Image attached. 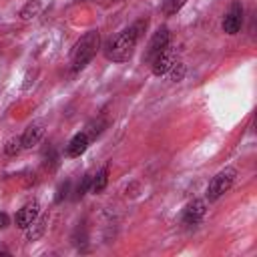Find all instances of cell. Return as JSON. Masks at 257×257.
Wrapping results in <instances>:
<instances>
[{
    "label": "cell",
    "instance_id": "cell-1",
    "mask_svg": "<svg viewBox=\"0 0 257 257\" xmlns=\"http://www.w3.org/2000/svg\"><path fill=\"white\" fill-rule=\"evenodd\" d=\"M147 26H149V20L147 18H139L131 26L122 28L118 34L110 36L106 40L104 48H102L106 60H112V62H126V60H131L139 40L143 38L145 30H147Z\"/></svg>",
    "mask_w": 257,
    "mask_h": 257
},
{
    "label": "cell",
    "instance_id": "cell-2",
    "mask_svg": "<svg viewBox=\"0 0 257 257\" xmlns=\"http://www.w3.org/2000/svg\"><path fill=\"white\" fill-rule=\"evenodd\" d=\"M100 48V34L98 30H88L86 34H82L76 44L72 46V52H70V70L72 72H78L82 70L98 52Z\"/></svg>",
    "mask_w": 257,
    "mask_h": 257
},
{
    "label": "cell",
    "instance_id": "cell-3",
    "mask_svg": "<svg viewBox=\"0 0 257 257\" xmlns=\"http://www.w3.org/2000/svg\"><path fill=\"white\" fill-rule=\"evenodd\" d=\"M235 177H237L235 167H225V169H221V171L211 179V183H209V187H207V191H205V197H207L209 201L221 199V197L231 189Z\"/></svg>",
    "mask_w": 257,
    "mask_h": 257
},
{
    "label": "cell",
    "instance_id": "cell-4",
    "mask_svg": "<svg viewBox=\"0 0 257 257\" xmlns=\"http://www.w3.org/2000/svg\"><path fill=\"white\" fill-rule=\"evenodd\" d=\"M177 62H179V52L169 44L151 60V70L155 76H165Z\"/></svg>",
    "mask_w": 257,
    "mask_h": 257
},
{
    "label": "cell",
    "instance_id": "cell-5",
    "mask_svg": "<svg viewBox=\"0 0 257 257\" xmlns=\"http://www.w3.org/2000/svg\"><path fill=\"white\" fill-rule=\"evenodd\" d=\"M241 26H243V4L239 0H233L231 6H229V10L223 16L221 28H223L225 34L233 36V34H237L241 30Z\"/></svg>",
    "mask_w": 257,
    "mask_h": 257
},
{
    "label": "cell",
    "instance_id": "cell-6",
    "mask_svg": "<svg viewBox=\"0 0 257 257\" xmlns=\"http://www.w3.org/2000/svg\"><path fill=\"white\" fill-rule=\"evenodd\" d=\"M169 42H171V32H169V28H167V26H159V28L153 32V36H151V40H149V44H147V50H145L143 60L151 64V60H153L165 46H169Z\"/></svg>",
    "mask_w": 257,
    "mask_h": 257
},
{
    "label": "cell",
    "instance_id": "cell-7",
    "mask_svg": "<svg viewBox=\"0 0 257 257\" xmlns=\"http://www.w3.org/2000/svg\"><path fill=\"white\" fill-rule=\"evenodd\" d=\"M38 215H40V203H38L36 199H32V201H28L26 205H22V207L18 209L16 219H14V221H16V227L24 231Z\"/></svg>",
    "mask_w": 257,
    "mask_h": 257
},
{
    "label": "cell",
    "instance_id": "cell-8",
    "mask_svg": "<svg viewBox=\"0 0 257 257\" xmlns=\"http://www.w3.org/2000/svg\"><path fill=\"white\" fill-rule=\"evenodd\" d=\"M205 213H207V203L203 199H195V201L187 203V207L183 209L181 219H183L185 225H197L205 217Z\"/></svg>",
    "mask_w": 257,
    "mask_h": 257
},
{
    "label": "cell",
    "instance_id": "cell-9",
    "mask_svg": "<svg viewBox=\"0 0 257 257\" xmlns=\"http://www.w3.org/2000/svg\"><path fill=\"white\" fill-rule=\"evenodd\" d=\"M44 122L42 120H34V122H30L26 128H24V133L20 135V139H22V147L24 149H32L34 145H38L40 143V139L44 137Z\"/></svg>",
    "mask_w": 257,
    "mask_h": 257
},
{
    "label": "cell",
    "instance_id": "cell-10",
    "mask_svg": "<svg viewBox=\"0 0 257 257\" xmlns=\"http://www.w3.org/2000/svg\"><path fill=\"white\" fill-rule=\"evenodd\" d=\"M88 145H90L88 135H86L84 131H82V133H76V135L68 141V145H66V157H70V159L80 157V155L88 149Z\"/></svg>",
    "mask_w": 257,
    "mask_h": 257
},
{
    "label": "cell",
    "instance_id": "cell-11",
    "mask_svg": "<svg viewBox=\"0 0 257 257\" xmlns=\"http://www.w3.org/2000/svg\"><path fill=\"white\" fill-rule=\"evenodd\" d=\"M46 225H48V213H44V215H38L24 231H26V239L28 241H36V239H40L42 235H44V231H46Z\"/></svg>",
    "mask_w": 257,
    "mask_h": 257
},
{
    "label": "cell",
    "instance_id": "cell-12",
    "mask_svg": "<svg viewBox=\"0 0 257 257\" xmlns=\"http://www.w3.org/2000/svg\"><path fill=\"white\" fill-rule=\"evenodd\" d=\"M106 183H108V167L104 165V167H102V169H98V171H96V175L92 177L90 193H94V195L102 193V191L106 189Z\"/></svg>",
    "mask_w": 257,
    "mask_h": 257
},
{
    "label": "cell",
    "instance_id": "cell-13",
    "mask_svg": "<svg viewBox=\"0 0 257 257\" xmlns=\"http://www.w3.org/2000/svg\"><path fill=\"white\" fill-rule=\"evenodd\" d=\"M40 0H28L24 6H22V10L18 12V16H20V20H32L34 16H38V12H40Z\"/></svg>",
    "mask_w": 257,
    "mask_h": 257
},
{
    "label": "cell",
    "instance_id": "cell-14",
    "mask_svg": "<svg viewBox=\"0 0 257 257\" xmlns=\"http://www.w3.org/2000/svg\"><path fill=\"white\" fill-rule=\"evenodd\" d=\"M187 2H189V0H163L161 10H163L165 16H173V14H177Z\"/></svg>",
    "mask_w": 257,
    "mask_h": 257
},
{
    "label": "cell",
    "instance_id": "cell-15",
    "mask_svg": "<svg viewBox=\"0 0 257 257\" xmlns=\"http://www.w3.org/2000/svg\"><path fill=\"white\" fill-rule=\"evenodd\" d=\"M22 149H24V147H22V139H20V137H10V139L6 141V145H4V153H6L8 157L20 155Z\"/></svg>",
    "mask_w": 257,
    "mask_h": 257
},
{
    "label": "cell",
    "instance_id": "cell-16",
    "mask_svg": "<svg viewBox=\"0 0 257 257\" xmlns=\"http://www.w3.org/2000/svg\"><path fill=\"white\" fill-rule=\"evenodd\" d=\"M104 126H106V120L104 118H96V120H90L88 124H86V135H88V139H96L102 131H104Z\"/></svg>",
    "mask_w": 257,
    "mask_h": 257
},
{
    "label": "cell",
    "instance_id": "cell-17",
    "mask_svg": "<svg viewBox=\"0 0 257 257\" xmlns=\"http://www.w3.org/2000/svg\"><path fill=\"white\" fill-rule=\"evenodd\" d=\"M185 70H187V68H185V64L179 60V62H177V64H175V66H173V68H171V70H169L165 76H167L169 80H173V82H179V80H183Z\"/></svg>",
    "mask_w": 257,
    "mask_h": 257
},
{
    "label": "cell",
    "instance_id": "cell-18",
    "mask_svg": "<svg viewBox=\"0 0 257 257\" xmlns=\"http://www.w3.org/2000/svg\"><path fill=\"white\" fill-rule=\"evenodd\" d=\"M90 183H92V175L90 173H86L84 177H82V181L78 183V187H76V195H74V199H80V197H84L86 195V191H90Z\"/></svg>",
    "mask_w": 257,
    "mask_h": 257
},
{
    "label": "cell",
    "instance_id": "cell-19",
    "mask_svg": "<svg viewBox=\"0 0 257 257\" xmlns=\"http://www.w3.org/2000/svg\"><path fill=\"white\" fill-rule=\"evenodd\" d=\"M68 189H70V183L66 181V183H62L60 187H58V193H56V203H62V199H66L68 197Z\"/></svg>",
    "mask_w": 257,
    "mask_h": 257
},
{
    "label": "cell",
    "instance_id": "cell-20",
    "mask_svg": "<svg viewBox=\"0 0 257 257\" xmlns=\"http://www.w3.org/2000/svg\"><path fill=\"white\" fill-rule=\"evenodd\" d=\"M8 225H10V217H8V213L0 211V229H6Z\"/></svg>",
    "mask_w": 257,
    "mask_h": 257
},
{
    "label": "cell",
    "instance_id": "cell-21",
    "mask_svg": "<svg viewBox=\"0 0 257 257\" xmlns=\"http://www.w3.org/2000/svg\"><path fill=\"white\" fill-rule=\"evenodd\" d=\"M0 255H10V251H8V249H6L2 243H0Z\"/></svg>",
    "mask_w": 257,
    "mask_h": 257
},
{
    "label": "cell",
    "instance_id": "cell-22",
    "mask_svg": "<svg viewBox=\"0 0 257 257\" xmlns=\"http://www.w3.org/2000/svg\"><path fill=\"white\" fill-rule=\"evenodd\" d=\"M108 2H120V0H104L102 4H108Z\"/></svg>",
    "mask_w": 257,
    "mask_h": 257
}]
</instances>
